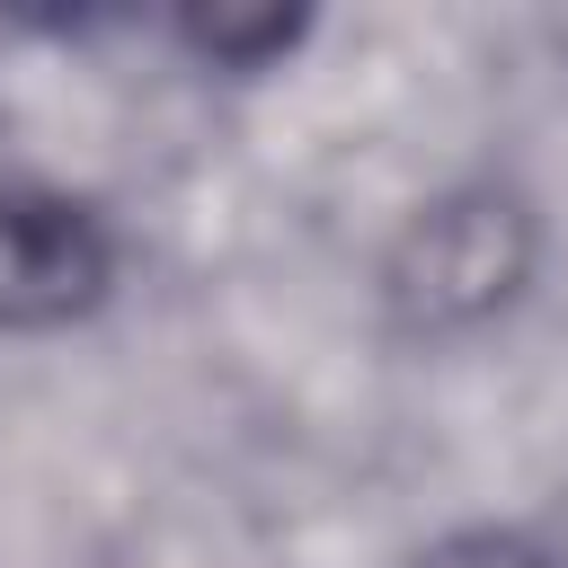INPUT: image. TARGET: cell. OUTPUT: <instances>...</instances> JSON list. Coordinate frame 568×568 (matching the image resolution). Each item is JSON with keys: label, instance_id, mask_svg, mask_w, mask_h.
I'll list each match as a JSON object with an SVG mask.
<instances>
[{"label": "cell", "instance_id": "6da1fadb", "mask_svg": "<svg viewBox=\"0 0 568 568\" xmlns=\"http://www.w3.org/2000/svg\"><path fill=\"white\" fill-rule=\"evenodd\" d=\"M532 275V213L515 186L435 195L390 248V302L408 328H479Z\"/></svg>", "mask_w": 568, "mask_h": 568}, {"label": "cell", "instance_id": "7a4b0ae2", "mask_svg": "<svg viewBox=\"0 0 568 568\" xmlns=\"http://www.w3.org/2000/svg\"><path fill=\"white\" fill-rule=\"evenodd\" d=\"M115 284V240L80 195L0 186V328H62Z\"/></svg>", "mask_w": 568, "mask_h": 568}, {"label": "cell", "instance_id": "3957f363", "mask_svg": "<svg viewBox=\"0 0 568 568\" xmlns=\"http://www.w3.org/2000/svg\"><path fill=\"white\" fill-rule=\"evenodd\" d=\"M186 44L213 53V62H231V71H257V62H275V53L302 44V9H195Z\"/></svg>", "mask_w": 568, "mask_h": 568}, {"label": "cell", "instance_id": "277c9868", "mask_svg": "<svg viewBox=\"0 0 568 568\" xmlns=\"http://www.w3.org/2000/svg\"><path fill=\"white\" fill-rule=\"evenodd\" d=\"M408 568H550L524 532H497V524H479V532H444V541H426Z\"/></svg>", "mask_w": 568, "mask_h": 568}]
</instances>
